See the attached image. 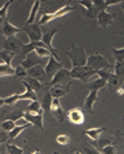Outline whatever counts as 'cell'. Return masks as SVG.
Instances as JSON below:
<instances>
[{
  "label": "cell",
  "instance_id": "6da1fadb",
  "mask_svg": "<svg viewBox=\"0 0 124 154\" xmlns=\"http://www.w3.org/2000/svg\"><path fill=\"white\" fill-rule=\"evenodd\" d=\"M66 56L71 59L72 68L87 66V59L88 58H87V56H86L83 47H77L74 43H71V51L66 52Z\"/></svg>",
  "mask_w": 124,
  "mask_h": 154
},
{
  "label": "cell",
  "instance_id": "7a4b0ae2",
  "mask_svg": "<svg viewBox=\"0 0 124 154\" xmlns=\"http://www.w3.org/2000/svg\"><path fill=\"white\" fill-rule=\"evenodd\" d=\"M87 66L91 67L92 69H94L96 72L97 70H102V69H109L112 70L114 67L112 66V64L99 53H93L88 57V59H87Z\"/></svg>",
  "mask_w": 124,
  "mask_h": 154
},
{
  "label": "cell",
  "instance_id": "3957f363",
  "mask_svg": "<svg viewBox=\"0 0 124 154\" xmlns=\"http://www.w3.org/2000/svg\"><path fill=\"white\" fill-rule=\"evenodd\" d=\"M97 72L94 69H92L88 66H84V67H77V68H72L71 69V76L72 79H78L81 80L83 84L87 85V82L90 80L91 76L96 75Z\"/></svg>",
  "mask_w": 124,
  "mask_h": 154
},
{
  "label": "cell",
  "instance_id": "277c9868",
  "mask_svg": "<svg viewBox=\"0 0 124 154\" xmlns=\"http://www.w3.org/2000/svg\"><path fill=\"white\" fill-rule=\"evenodd\" d=\"M72 10H74L73 6H71V5H65V6L57 9V10L54 11V12H45V14L42 15V17L40 19V21H39V25H40V26H41V25H46V23H48L50 21H52V20H55V19H58V17L65 16L66 14H68V12L72 11Z\"/></svg>",
  "mask_w": 124,
  "mask_h": 154
},
{
  "label": "cell",
  "instance_id": "5b68a950",
  "mask_svg": "<svg viewBox=\"0 0 124 154\" xmlns=\"http://www.w3.org/2000/svg\"><path fill=\"white\" fill-rule=\"evenodd\" d=\"M71 80H72V76H71V70L62 68L61 70H58L56 73V75L51 79V82L48 83V86L52 88L55 85H62V86H71Z\"/></svg>",
  "mask_w": 124,
  "mask_h": 154
},
{
  "label": "cell",
  "instance_id": "8992f818",
  "mask_svg": "<svg viewBox=\"0 0 124 154\" xmlns=\"http://www.w3.org/2000/svg\"><path fill=\"white\" fill-rule=\"evenodd\" d=\"M24 32L28 35V37L30 38V42H40L42 40L44 32L40 27L39 22H35L32 25H25L22 27Z\"/></svg>",
  "mask_w": 124,
  "mask_h": 154
},
{
  "label": "cell",
  "instance_id": "52a82bcc",
  "mask_svg": "<svg viewBox=\"0 0 124 154\" xmlns=\"http://www.w3.org/2000/svg\"><path fill=\"white\" fill-rule=\"evenodd\" d=\"M58 32V30L57 29H55V27H52L51 30H46V31H44V36H42V42L45 43V46L50 49V52H51V54L58 60V62H61L60 60V57H58V54H57V52H56V49L54 48V46H52V38H54V36L56 35Z\"/></svg>",
  "mask_w": 124,
  "mask_h": 154
},
{
  "label": "cell",
  "instance_id": "ba28073f",
  "mask_svg": "<svg viewBox=\"0 0 124 154\" xmlns=\"http://www.w3.org/2000/svg\"><path fill=\"white\" fill-rule=\"evenodd\" d=\"M62 68H64L62 63L58 62L54 56L48 57V62H47L46 68H45V72H46V75H47L48 82H51V79L56 75V73H57L58 70H61Z\"/></svg>",
  "mask_w": 124,
  "mask_h": 154
},
{
  "label": "cell",
  "instance_id": "9c48e42d",
  "mask_svg": "<svg viewBox=\"0 0 124 154\" xmlns=\"http://www.w3.org/2000/svg\"><path fill=\"white\" fill-rule=\"evenodd\" d=\"M44 110H41L39 113H29L25 112V121L30 122L36 130L44 131Z\"/></svg>",
  "mask_w": 124,
  "mask_h": 154
},
{
  "label": "cell",
  "instance_id": "30bf717a",
  "mask_svg": "<svg viewBox=\"0 0 124 154\" xmlns=\"http://www.w3.org/2000/svg\"><path fill=\"white\" fill-rule=\"evenodd\" d=\"M51 115L57 119V121L60 123H62L65 121V119L67 117V113L64 111L61 106V102H60V99H54L52 100V105H51Z\"/></svg>",
  "mask_w": 124,
  "mask_h": 154
},
{
  "label": "cell",
  "instance_id": "8fae6325",
  "mask_svg": "<svg viewBox=\"0 0 124 154\" xmlns=\"http://www.w3.org/2000/svg\"><path fill=\"white\" fill-rule=\"evenodd\" d=\"M22 46H24V43L16 37L6 38V40L3 42V49L10 51L12 53H18L20 49H22Z\"/></svg>",
  "mask_w": 124,
  "mask_h": 154
},
{
  "label": "cell",
  "instance_id": "7c38bea8",
  "mask_svg": "<svg viewBox=\"0 0 124 154\" xmlns=\"http://www.w3.org/2000/svg\"><path fill=\"white\" fill-rule=\"evenodd\" d=\"M67 119L73 125H82L84 122V113L81 107H73L67 112Z\"/></svg>",
  "mask_w": 124,
  "mask_h": 154
},
{
  "label": "cell",
  "instance_id": "4fadbf2b",
  "mask_svg": "<svg viewBox=\"0 0 124 154\" xmlns=\"http://www.w3.org/2000/svg\"><path fill=\"white\" fill-rule=\"evenodd\" d=\"M22 31H24L22 29H19V27L14 26L12 23H10L8 19L2 22V35H3L4 37H6V38L15 37L19 32H22Z\"/></svg>",
  "mask_w": 124,
  "mask_h": 154
},
{
  "label": "cell",
  "instance_id": "5bb4252c",
  "mask_svg": "<svg viewBox=\"0 0 124 154\" xmlns=\"http://www.w3.org/2000/svg\"><path fill=\"white\" fill-rule=\"evenodd\" d=\"M114 19H116V14H110L108 11H101L97 17V25L103 29H107L114 22Z\"/></svg>",
  "mask_w": 124,
  "mask_h": 154
},
{
  "label": "cell",
  "instance_id": "9a60e30c",
  "mask_svg": "<svg viewBox=\"0 0 124 154\" xmlns=\"http://www.w3.org/2000/svg\"><path fill=\"white\" fill-rule=\"evenodd\" d=\"M28 76L40 80V82L44 83V84H48V83H50L48 79H47L46 72H45V69H44L41 66H36V67L29 69V70H28Z\"/></svg>",
  "mask_w": 124,
  "mask_h": 154
},
{
  "label": "cell",
  "instance_id": "2e32d148",
  "mask_svg": "<svg viewBox=\"0 0 124 154\" xmlns=\"http://www.w3.org/2000/svg\"><path fill=\"white\" fill-rule=\"evenodd\" d=\"M41 63H42V58H40L35 52H32V53L26 56V58L22 60L21 66L26 70H29V69H31V68H34L36 66H41Z\"/></svg>",
  "mask_w": 124,
  "mask_h": 154
},
{
  "label": "cell",
  "instance_id": "e0dca14e",
  "mask_svg": "<svg viewBox=\"0 0 124 154\" xmlns=\"http://www.w3.org/2000/svg\"><path fill=\"white\" fill-rule=\"evenodd\" d=\"M21 83L24 84L25 86V91L22 94H20V101L22 100H31V101H37V94L35 93L34 89L25 82V80H21Z\"/></svg>",
  "mask_w": 124,
  "mask_h": 154
},
{
  "label": "cell",
  "instance_id": "ac0fdd59",
  "mask_svg": "<svg viewBox=\"0 0 124 154\" xmlns=\"http://www.w3.org/2000/svg\"><path fill=\"white\" fill-rule=\"evenodd\" d=\"M98 99H99L98 97V91H90V94L87 95V97L84 100V105H83L84 110L93 113V105L98 101Z\"/></svg>",
  "mask_w": 124,
  "mask_h": 154
},
{
  "label": "cell",
  "instance_id": "d6986e66",
  "mask_svg": "<svg viewBox=\"0 0 124 154\" xmlns=\"http://www.w3.org/2000/svg\"><path fill=\"white\" fill-rule=\"evenodd\" d=\"M122 83H123V78H122V76H119V75H117V74L114 73L113 75H112V78L108 80V83H107L109 91H110V93H116V91H118L119 89H120Z\"/></svg>",
  "mask_w": 124,
  "mask_h": 154
},
{
  "label": "cell",
  "instance_id": "ffe728a7",
  "mask_svg": "<svg viewBox=\"0 0 124 154\" xmlns=\"http://www.w3.org/2000/svg\"><path fill=\"white\" fill-rule=\"evenodd\" d=\"M52 100H54V97H52L51 93H50V90H48V91H46V93L42 95L41 106H42V110H44L45 115H50V113H51V105H52Z\"/></svg>",
  "mask_w": 124,
  "mask_h": 154
},
{
  "label": "cell",
  "instance_id": "44dd1931",
  "mask_svg": "<svg viewBox=\"0 0 124 154\" xmlns=\"http://www.w3.org/2000/svg\"><path fill=\"white\" fill-rule=\"evenodd\" d=\"M39 47H46V46H45V43H44L42 41H40V42H29V43H24L22 49H21V53H22L24 56H28V54L35 52V49H36V48H39ZM46 48H47V47H46Z\"/></svg>",
  "mask_w": 124,
  "mask_h": 154
},
{
  "label": "cell",
  "instance_id": "7402d4cb",
  "mask_svg": "<svg viewBox=\"0 0 124 154\" xmlns=\"http://www.w3.org/2000/svg\"><path fill=\"white\" fill-rule=\"evenodd\" d=\"M68 91H70V86H62V85H55L50 89V93H51L54 99H60L61 96H65Z\"/></svg>",
  "mask_w": 124,
  "mask_h": 154
},
{
  "label": "cell",
  "instance_id": "603a6c76",
  "mask_svg": "<svg viewBox=\"0 0 124 154\" xmlns=\"http://www.w3.org/2000/svg\"><path fill=\"white\" fill-rule=\"evenodd\" d=\"M106 85H107V82H106L104 79L98 78V79H96V80L88 83L86 86H87V89H88L90 91H99V90H101V89H103Z\"/></svg>",
  "mask_w": 124,
  "mask_h": 154
},
{
  "label": "cell",
  "instance_id": "cb8c5ba5",
  "mask_svg": "<svg viewBox=\"0 0 124 154\" xmlns=\"http://www.w3.org/2000/svg\"><path fill=\"white\" fill-rule=\"evenodd\" d=\"M106 130H107L106 127L90 128V130H86V131H84V134H86V136H88L92 140H98V139H99V136H101V133H103Z\"/></svg>",
  "mask_w": 124,
  "mask_h": 154
},
{
  "label": "cell",
  "instance_id": "d4e9b609",
  "mask_svg": "<svg viewBox=\"0 0 124 154\" xmlns=\"http://www.w3.org/2000/svg\"><path fill=\"white\" fill-rule=\"evenodd\" d=\"M40 5H41V3L39 2V0L34 3L32 8H31V11H30V15H29L28 21H26V25H32V23H35L36 15H37V12H39V10H40Z\"/></svg>",
  "mask_w": 124,
  "mask_h": 154
},
{
  "label": "cell",
  "instance_id": "484cf974",
  "mask_svg": "<svg viewBox=\"0 0 124 154\" xmlns=\"http://www.w3.org/2000/svg\"><path fill=\"white\" fill-rule=\"evenodd\" d=\"M18 101H20V94H12L8 97L0 99V105H8V106H14Z\"/></svg>",
  "mask_w": 124,
  "mask_h": 154
},
{
  "label": "cell",
  "instance_id": "4316f807",
  "mask_svg": "<svg viewBox=\"0 0 124 154\" xmlns=\"http://www.w3.org/2000/svg\"><path fill=\"white\" fill-rule=\"evenodd\" d=\"M30 126H32L30 122H26V123H24V125H21V126H16L11 132H9V138H10V140L18 138V136H20V133H21L24 130H26L28 127H30Z\"/></svg>",
  "mask_w": 124,
  "mask_h": 154
},
{
  "label": "cell",
  "instance_id": "83f0119b",
  "mask_svg": "<svg viewBox=\"0 0 124 154\" xmlns=\"http://www.w3.org/2000/svg\"><path fill=\"white\" fill-rule=\"evenodd\" d=\"M16 74V70L15 68H12L10 64H5V63H2L0 64V75L2 76H14Z\"/></svg>",
  "mask_w": 124,
  "mask_h": 154
},
{
  "label": "cell",
  "instance_id": "f1b7e54d",
  "mask_svg": "<svg viewBox=\"0 0 124 154\" xmlns=\"http://www.w3.org/2000/svg\"><path fill=\"white\" fill-rule=\"evenodd\" d=\"M25 117V112L22 110H18V109H14V110H11L8 115V120H11V121H20V120H24Z\"/></svg>",
  "mask_w": 124,
  "mask_h": 154
},
{
  "label": "cell",
  "instance_id": "f546056e",
  "mask_svg": "<svg viewBox=\"0 0 124 154\" xmlns=\"http://www.w3.org/2000/svg\"><path fill=\"white\" fill-rule=\"evenodd\" d=\"M41 110H42V106H41V102H40V101H31L30 104L28 105L26 111H25V112H29V113H39Z\"/></svg>",
  "mask_w": 124,
  "mask_h": 154
},
{
  "label": "cell",
  "instance_id": "4dcf8cb0",
  "mask_svg": "<svg viewBox=\"0 0 124 154\" xmlns=\"http://www.w3.org/2000/svg\"><path fill=\"white\" fill-rule=\"evenodd\" d=\"M16 53H12L10 51H6V49H2V53H0V57H2V63H5V64H10L11 66V60L12 58L15 57Z\"/></svg>",
  "mask_w": 124,
  "mask_h": 154
},
{
  "label": "cell",
  "instance_id": "1f68e13d",
  "mask_svg": "<svg viewBox=\"0 0 124 154\" xmlns=\"http://www.w3.org/2000/svg\"><path fill=\"white\" fill-rule=\"evenodd\" d=\"M81 153H82V154H102L101 150L97 149V148L93 147V146H91V144H88V143H86V144L82 146Z\"/></svg>",
  "mask_w": 124,
  "mask_h": 154
},
{
  "label": "cell",
  "instance_id": "d6a6232c",
  "mask_svg": "<svg viewBox=\"0 0 124 154\" xmlns=\"http://www.w3.org/2000/svg\"><path fill=\"white\" fill-rule=\"evenodd\" d=\"M18 125H16V122L15 121H11V120H4L3 122H2V131H4V132H11L14 128L16 127Z\"/></svg>",
  "mask_w": 124,
  "mask_h": 154
},
{
  "label": "cell",
  "instance_id": "836d02e7",
  "mask_svg": "<svg viewBox=\"0 0 124 154\" xmlns=\"http://www.w3.org/2000/svg\"><path fill=\"white\" fill-rule=\"evenodd\" d=\"M114 139H116V138H113V137H106V138H102V139H98V143H97L98 149L101 150V149H103V148L107 147V146L113 144Z\"/></svg>",
  "mask_w": 124,
  "mask_h": 154
},
{
  "label": "cell",
  "instance_id": "e575fe53",
  "mask_svg": "<svg viewBox=\"0 0 124 154\" xmlns=\"http://www.w3.org/2000/svg\"><path fill=\"white\" fill-rule=\"evenodd\" d=\"M6 152L8 154H24V148H20L12 143H6Z\"/></svg>",
  "mask_w": 124,
  "mask_h": 154
},
{
  "label": "cell",
  "instance_id": "d590c367",
  "mask_svg": "<svg viewBox=\"0 0 124 154\" xmlns=\"http://www.w3.org/2000/svg\"><path fill=\"white\" fill-rule=\"evenodd\" d=\"M113 51V54H114V58L117 60V63H124V47L123 48H112Z\"/></svg>",
  "mask_w": 124,
  "mask_h": 154
},
{
  "label": "cell",
  "instance_id": "8d00e7d4",
  "mask_svg": "<svg viewBox=\"0 0 124 154\" xmlns=\"http://www.w3.org/2000/svg\"><path fill=\"white\" fill-rule=\"evenodd\" d=\"M35 53L39 56L40 58H46V57H51V52H50V49L46 48V47H39L35 49Z\"/></svg>",
  "mask_w": 124,
  "mask_h": 154
},
{
  "label": "cell",
  "instance_id": "74e56055",
  "mask_svg": "<svg viewBox=\"0 0 124 154\" xmlns=\"http://www.w3.org/2000/svg\"><path fill=\"white\" fill-rule=\"evenodd\" d=\"M114 73H112V70H109V69H102V70H97V75H99V78H102V79H104L107 83H108V80L112 78V75H113Z\"/></svg>",
  "mask_w": 124,
  "mask_h": 154
},
{
  "label": "cell",
  "instance_id": "f35d334b",
  "mask_svg": "<svg viewBox=\"0 0 124 154\" xmlns=\"http://www.w3.org/2000/svg\"><path fill=\"white\" fill-rule=\"evenodd\" d=\"M12 4V2L10 0V2H8V3H5L3 6H2V9H0V20H2V22L3 21H5L6 20V15H8V10H9V6Z\"/></svg>",
  "mask_w": 124,
  "mask_h": 154
},
{
  "label": "cell",
  "instance_id": "ab89813d",
  "mask_svg": "<svg viewBox=\"0 0 124 154\" xmlns=\"http://www.w3.org/2000/svg\"><path fill=\"white\" fill-rule=\"evenodd\" d=\"M56 142L58 144H61V146H67L71 142V138L67 134H60V136L56 137Z\"/></svg>",
  "mask_w": 124,
  "mask_h": 154
},
{
  "label": "cell",
  "instance_id": "60d3db41",
  "mask_svg": "<svg viewBox=\"0 0 124 154\" xmlns=\"http://www.w3.org/2000/svg\"><path fill=\"white\" fill-rule=\"evenodd\" d=\"M15 70H16V76L18 78H26L28 76V70L25 69L22 66H18L16 68H15Z\"/></svg>",
  "mask_w": 124,
  "mask_h": 154
},
{
  "label": "cell",
  "instance_id": "b9f144b4",
  "mask_svg": "<svg viewBox=\"0 0 124 154\" xmlns=\"http://www.w3.org/2000/svg\"><path fill=\"white\" fill-rule=\"evenodd\" d=\"M101 153L102 154H117V147L113 146V144L107 146L103 149H101Z\"/></svg>",
  "mask_w": 124,
  "mask_h": 154
},
{
  "label": "cell",
  "instance_id": "7bdbcfd3",
  "mask_svg": "<svg viewBox=\"0 0 124 154\" xmlns=\"http://www.w3.org/2000/svg\"><path fill=\"white\" fill-rule=\"evenodd\" d=\"M114 70H116V74L122 76L124 74V63H116L114 66Z\"/></svg>",
  "mask_w": 124,
  "mask_h": 154
},
{
  "label": "cell",
  "instance_id": "ee69618b",
  "mask_svg": "<svg viewBox=\"0 0 124 154\" xmlns=\"http://www.w3.org/2000/svg\"><path fill=\"white\" fill-rule=\"evenodd\" d=\"M8 139L10 140V138H9V133H8V132L2 131V143H5Z\"/></svg>",
  "mask_w": 124,
  "mask_h": 154
},
{
  "label": "cell",
  "instance_id": "f6af8a7d",
  "mask_svg": "<svg viewBox=\"0 0 124 154\" xmlns=\"http://www.w3.org/2000/svg\"><path fill=\"white\" fill-rule=\"evenodd\" d=\"M31 154H40V150H39V149H36V150H34Z\"/></svg>",
  "mask_w": 124,
  "mask_h": 154
},
{
  "label": "cell",
  "instance_id": "bcb514c9",
  "mask_svg": "<svg viewBox=\"0 0 124 154\" xmlns=\"http://www.w3.org/2000/svg\"><path fill=\"white\" fill-rule=\"evenodd\" d=\"M120 5H122V10H123V11H124V3H122V4H120Z\"/></svg>",
  "mask_w": 124,
  "mask_h": 154
},
{
  "label": "cell",
  "instance_id": "7dc6e473",
  "mask_svg": "<svg viewBox=\"0 0 124 154\" xmlns=\"http://www.w3.org/2000/svg\"><path fill=\"white\" fill-rule=\"evenodd\" d=\"M74 154H82L81 152H76V153H74Z\"/></svg>",
  "mask_w": 124,
  "mask_h": 154
},
{
  "label": "cell",
  "instance_id": "c3c4849f",
  "mask_svg": "<svg viewBox=\"0 0 124 154\" xmlns=\"http://www.w3.org/2000/svg\"><path fill=\"white\" fill-rule=\"evenodd\" d=\"M55 154H61V153H57V152H55Z\"/></svg>",
  "mask_w": 124,
  "mask_h": 154
},
{
  "label": "cell",
  "instance_id": "681fc988",
  "mask_svg": "<svg viewBox=\"0 0 124 154\" xmlns=\"http://www.w3.org/2000/svg\"><path fill=\"white\" fill-rule=\"evenodd\" d=\"M123 122H124V116H123Z\"/></svg>",
  "mask_w": 124,
  "mask_h": 154
}]
</instances>
